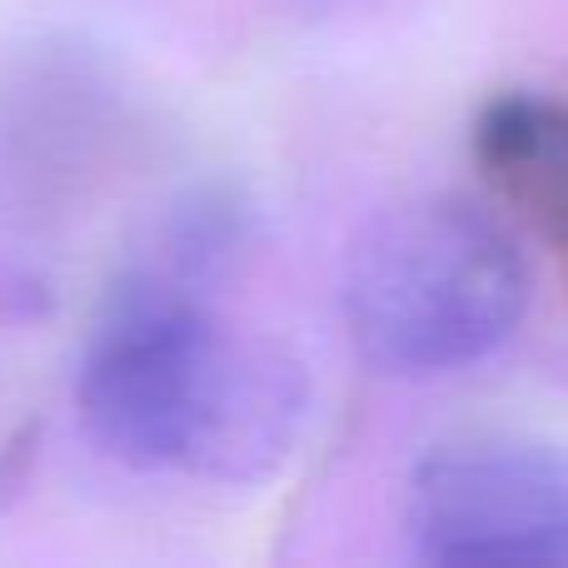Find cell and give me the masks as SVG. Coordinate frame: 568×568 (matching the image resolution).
<instances>
[{"label": "cell", "instance_id": "cell-3", "mask_svg": "<svg viewBox=\"0 0 568 568\" xmlns=\"http://www.w3.org/2000/svg\"><path fill=\"white\" fill-rule=\"evenodd\" d=\"M404 524L424 564L568 568V459L509 434L439 444L414 469Z\"/></svg>", "mask_w": 568, "mask_h": 568}, {"label": "cell", "instance_id": "cell-4", "mask_svg": "<svg viewBox=\"0 0 568 568\" xmlns=\"http://www.w3.org/2000/svg\"><path fill=\"white\" fill-rule=\"evenodd\" d=\"M469 155L484 185L568 275V100L499 90L474 115Z\"/></svg>", "mask_w": 568, "mask_h": 568}, {"label": "cell", "instance_id": "cell-1", "mask_svg": "<svg viewBox=\"0 0 568 568\" xmlns=\"http://www.w3.org/2000/svg\"><path fill=\"white\" fill-rule=\"evenodd\" d=\"M85 434L130 469L250 489L290 459L310 414V374L284 344L230 329L210 300L130 270L80 354Z\"/></svg>", "mask_w": 568, "mask_h": 568}, {"label": "cell", "instance_id": "cell-6", "mask_svg": "<svg viewBox=\"0 0 568 568\" xmlns=\"http://www.w3.org/2000/svg\"><path fill=\"white\" fill-rule=\"evenodd\" d=\"M50 284L45 275H36L30 265H20L16 255L0 250V329H16V324H36L50 314Z\"/></svg>", "mask_w": 568, "mask_h": 568}, {"label": "cell", "instance_id": "cell-5", "mask_svg": "<svg viewBox=\"0 0 568 568\" xmlns=\"http://www.w3.org/2000/svg\"><path fill=\"white\" fill-rule=\"evenodd\" d=\"M250 255H255V205L235 185H200L175 200L140 270L210 300L220 284L240 275Z\"/></svg>", "mask_w": 568, "mask_h": 568}, {"label": "cell", "instance_id": "cell-2", "mask_svg": "<svg viewBox=\"0 0 568 568\" xmlns=\"http://www.w3.org/2000/svg\"><path fill=\"white\" fill-rule=\"evenodd\" d=\"M339 310L364 364L394 379H439L514 339L529 314V260L479 200L414 195L354 235Z\"/></svg>", "mask_w": 568, "mask_h": 568}]
</instances>
